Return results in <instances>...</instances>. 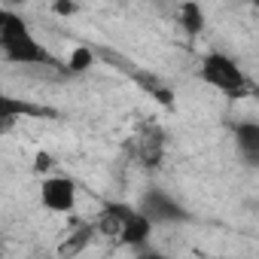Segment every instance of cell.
<instances>
[{
	"mask_svg": "<svg viewBox=\"0 0 259 259\" xmlns=\"http://www.w3.org/2000/svg\"><path fill=\"white\" fill-rule=\"evenodd\" d=\"M0 52L10 64H22V67H49L55 64L52 52L37 40V34L31 31L28 19L19 13H7V22L0 25Z\"/></svg>",
	"mask_w": 259,
	"mask_h": 259,
	"instance_id": "1",
	"label": "cell"
},
{
	"mask_svg": "<svg viewBox=\"0 0 259 259\" xmlns=\"http://www.w3.org/2000/svg\"><path fill=\"white\" fill-rule=\"evenodd\" d=\"M98 229L110 238H119L122 244H132V247H141L144 241H150L153 235V223L138 210V204H122V201H113L104 207L101 220H98Z\"/></svg>",
	"mask_w": 259,
	"mask_h": 259,
	"instance_id": "2",
	"label": "cell"
},
{
	"mask_svg": "<svg viewBox=\"0 0 259 259\" xmlns=\"http://www.w3.org/2000/svg\"><path fill=\"white\" fill-rule=\"evenodd\" d=\"M198 76H201V82H207L210 89H217L226 98H244V95H250L247 73L226 52H207L201 58V64H198Z\"/></svg>",
	"mask_w": 259,
	"mask_h": 259,
	"instance_id": "3",
	"label": "cell"
},
{
	"mask_svg": "<svg viewBox=\"0 0 259 259\" xmlns=\"http://www.w3.org/2000/svg\"><path fill=\"white\" fill-rule=\"evenodd\" d=\"M138 210L153 223V226H180L189 220L186 207L165 189H147L138 201Z\"/></svg>",
	"mask_w": 259,
	"mask_h": 259,
	"instance_id": "4",
	"label": "cell"
},
{
	"mask_svg": "<svg viewBox=\"0 0 259 259\" xmlns=\"http://www.w3.org/2000/svg\"><path fill=\"white\" fill-rule=\"evenodd\" d=\"M79 186L67 174H43L40 180V204L52 213H70L76 207Z\"/></svg>",
	"mask_w": 259,
	"mask_h": 259,
	"instance_id": "5",
	"label": "cell"
},
{
	"mask_svg": "<svg viewBox=\"0 0 259 259\" xmlns=\"http://www.w3.org/2000/svg\"><path fill=\"white\" fill-rule=\"evenodd\" d=\"M235 147H238V153H241L250 165L259 162V122L244 119V122L235 125Z\"/></svg>",
	"mask_w": 259,
	"mask_h": 259,
	"instance_id": "6",
	"label": "cell"
},
{
	"mask_svg": "<svg viewBox=\"0 0 259 259\" xmlns=\"http://www.w3.org/2000/svg\"><path fill=\"white\" fill-rule=\"evenodd\" d=\"M177 22H180V28H183L189 37H198V34H204V25H207V19H204V10H201V4H198V0H183V4L177 7Z\"/></svg>",
	"mask_w": 259,
	"mask_h": 259,
	"instance_id": "7",
	"label": "cell"
},
{
	"mask_svg": "<svg viewBox=\"0 0 259 259\" xmlns=\"http://www.w3.org/2000/svg\"><path fill=\"white\" fill-rule=\"evenodd\" d=\"M34 107H28L25 101H19V98H10L7 92H0V135H7L10 128L25 116V113H31Z\"/></svg>",
	"mask_w": 259,
	"mask_h": 259,
	"instance_id": "8",
	"label": "cell"
},
{
	"mask_svg": "<svg viewBox=\"0 0 259 259\" xmlns=\"http://www.w3.org/2000/svg\"><path fill=\"white\" fill-rule=\"evenodd\" d=\"M92 64H95V52H92L89 46H76V49L70 52V58H67V70H70V73H85Z\"/></svg>",
	"mask_w": 259,
	"mask_h": 259,
	"instance_id": "9",
	"label": "cell"
},
{
	"mask_svg": "<svg viewBox=\"0 0 259 259\" xmlns=\"http://www.w3.org/2000/svg\"><path fill=\"white\" fill-rule=\"evenodd\" d=\"M52 165H55V162H52L49 153H37V156H34V171H37V174H49Z\"/></svg>",
	"mask_w": 259,
	"mask_h": 259,
	"instance_id": "10",
	"label": "cell"
},
{
	"mask_svg": "<svg viewBox=\"0 0 259 259\" xmlns=\"http://www.w3.org/2000/svg\"><path fill=\"white\" fill-rule=\"evenodd\" d=\"M55 13L70 16V13H76V4H73V0H55Z\"/></svg>",
	"mask_w": 259,
	"mask_h": 259,
	"instance_id": "11",
	"label": "cell"
},
{
	"mask_svg": "<svg viewBox=\"0 0 259 259\" xmlns=\"http://www.w3.org/2000/svg\"><path fill=\"white\" fill-rule=\"evenodd\" d=\"M7 13H10V10H4V7H0V25L7 22Z\"/></svg>",
	"mask_w": 259,
	"mask_h": 259,
	"instance_id": "12",
	"label": "cell"
}]
</instances>
